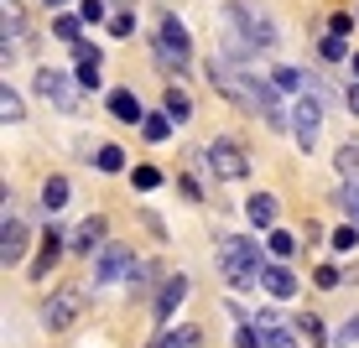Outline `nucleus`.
Listing matches in <instances>:
<instances>
[{"mask_svg":"<svg viewBox=\"0 0 359 348\" xmlns=\"http://www.w3.org/2000/svg\"><path fill=\"white\" fill-rule=\"evenodd\" d=\"M94 167H99V172H126V151H120V146H99Z\"/></svg>","mask_w":359,"mask_h":348,"instance_id":"obj_25","label":"nucleus"},{"mask_svg":"<svg viewBox=\"0 0 359 348\" xmlns=\"http://www.w3.org/2000/svg\"><path fill=\"white\" fill-rule=\"evenodd\" d=\"M333 250H354V244H359V229H354V223H344V229H333Z\"/></svg>","mask_w":359,"mask_h":348,"instance_id":"obj_31","label":"nucleus"},{"mask_svg":"<svg viewBox=\"0 0 359 348\" xmlns=\"http://www.w3.org/2000/svg\"><path fill=\"white\" fill-rule=\"evenodd\" d=\"M344 104H349L354 115H359V83H349V94H344Z\"/></svg>","mask_w":359,"mask_h":348,"instance_id":"obj_38","label":"nucleus"},{"mask_svg":"<svg viewBox=\"0 0 359 348\" xmlns=\"http://www.w3.org/2000/svg\"><path fill=\"white\" fill-rule=\"evenodd\" d=\"M349 68H354V78H359V53H354V57H349Z\"/></svg>","mask_w":359,"mask_h":348,"instance_id":"obj_40","label":"nucleus"},{"mask_svg":"<svg viewBox=\"0 0 359 348\" xmlns=\"http://www.w3.org/2000/svg\"><path fill=\"white\" fill-rule=\"evenodd\" d=\"M266 250H271V255H276V260H287V255L297 250V239H292V234H287V229H271V234H266Z\"/></svg>","mask_w":359,"mask_h":348,"instance_id":"obj_26","label":"nucleus"},{"mask_svg":"<svg viewBox=\"0 0 359 348\" xmlns=\"http://www.w3.org/2000/svg\"><path fill=\"white\" fill-rule=\"evenodd\" d=\"M234 348H266V343H261V333H255V328H240V338H234Z\"/></svg>","mask_w":359,"mask_h":348,"instance_id":"obj_36","label":"nucleus"},{"mask_svg":"<svg viewBox=\"0 0 359 348\" xmlns=\"http://www.w3.org/2000/svg\"><path fill=\"white\" fill-rule=\"evenodd\" d=\"M193 57V42H188V27L177 16H162V32H156V63L167 73H182Z\"/></svg>","mask_w":359,"mask_h":348,"instance_id":"obj_3","label":"nucleus"},{"mask_svg":"<svg viewBox=\"0 0 359 348\" xmlns=\"http://www.w3.org/2000/svg\"><path fill=\"white\" fill-rule=\"evenodd\" d=\"M203 161H208V172H214L219 182H240L245 172H250V156H245L240 146L229 141V135H219V141H208V151H203Z\"/></svg>","mask_w":359,"mask_h":348,"instance_id":"obj_4","label":"nucleus"},{"mask_svg":"<svg viewBox=\"0 0 359 348\" xmlns=\"http://www.w3.org/2000/svg\"><path fill=\"white\" fill-rule=\"evenodd\" d=\"M344 333H349V338H359V317H349V322H344Z\"/></svg>","mask_w":359,"mask_h":348,"instance_id":"obj_39","label":"nucleus"},{"mask_svg":"<svg viewBox=\"0 0 359 348\" xmlns=\"http://www.w3.org/2000/svg\"><path fill=\"white\" fill-rule=\"evenodd\" d=\"M73 63H79V73H73V78H79L83 89H99V68H104V53H99V47H89V42H79V47H73Z\"/></svg>","mask_w":359,"mask_h":348,"instance_id":"obj_10","label":"nucleus"},{"mask_svg":"<svg viewBox=\"0 0 359 348\" xmlns=\"http://www.w3.org/2000/svg\"><path fill=\"white\" fill-rule=\"evenodd\" d=\"M208 83H214L219 94L229 99V104H240V109H250V115H261L271 130H287V115H281V104H276V83H266L261 73H245V68H234L229 57H208Z\"/></svg>","mask_w":359,"mask_h":348,"instance_id":"obj_1","label":"nucleus"},{"mask_svg":"<svg viewBox=\"0 0 359 348\" xmlns=\"http://www.w3.org/2000/svg\"><path fill=\"white\" fill-rule=\"evenodd\" d=\"M297 328H302V333H307V338H313V343H328V333H323V317L302 312V317H297Z\"/></svg>","mask_w":359,"mask_h":348,"instance_id":"obj_29","label":"nucleus"},{"mask_svg":"<svg viewBox=\"0 0 359 348\" xmlns=\"http://www.w3.org/2000/svg\"><path fill=\"white\" fill-rule=\"evenodd\" d=\"M79 89H83V83L73 78V73H63V68H42V73H36V94H42L47 104H57L63 115L79 109Z\"/></svg>","mask_w":359,"mask_h":348,"instance_id":"obj_5","label":"nucleus"},{"mask_svg":"<svg viewBox=\"0 0 359 348\" xmlns=\"http://www.w3.org/2000/svg\"><path fill=\"white\" fill-rule=\"evenodd\" d=\"M318 53H323L328 63H344V57H354V53H349V36H323V42H318Z\"/></svg>","mask_w":359,"mask_h":348,"instance_id":"obj_24","label":"nucleus"},{"mask_svg":"<svg viewBox=\"0 0 359 348\" xmlns=\"http://www.w3.org/2000/svg\"><path fill=\"white\" fill-rule=\"evenodd\" d=\"M130 276H135V260H130V250H120V244H104V260H99L94 281H130Z\"/></svg>","mask_w":359,"mask_h":348,"instance_id":"obj_9","label":"nucleus"},{"mask_svg":"<svg viewBox=\"0 0 359 348\" xmlns=\"http://www.w3.org/2000/svg\"><path fill=\"white\" fill-rule=\"evenodd\" d=\"M63 239H68V234H57V229L42 239V255H36V265H32V281H47V276H53L57 255H63Z\"/></svg>","mask_w":359,"mask_h":348,"instance_id":"obj_14","label":"nucleus"},{"mask_svg":"<svg viewBox=\"0 0 359 348\" xmlns=\"http://www.w3.org/2000/svg\"><path fill=\"white\" fill-rule=\"evenodd\" d=\"M68 177H47L42 182V208H47V214H57V208H68Z\"/></svg>","mask_w":359,"mask_h":348,"instance_id":"obj_18","label":"nucleus"},{"mask_svg":"<svg viewBox=\"0 0 359 348\" xmlns=\"http://www.w3.org/2000/svg\"><path fill=\"white\" fill-rule=\"evenodd\" d=\"M146 141H167V135H172V115H167V109H162V115H146Z\"/></svg>","mask_w":359,"mask_h":348,"instance_id":"obj_27","label":"nucleus"},{"mask_svg":"<svg viewBox=\"0 0 359 348\" xmlns=\"http://www.w3.org/2000/svg\"><path fill=\"white\" fill-rule=\"evenodd\" d=\"M104 229H109V223L99 218V214H89V218L79 223V229L68 234V244H73V250H79V255H94L99 244H104Z\"/></svg>","mask_w":359,"mask_h":348,"instance_id":"obj_11","label":"nucleus"},{"mask_svg":"<svg viewBox=\"0 0 359 348\" xmlns=\"http://www.w3.org/2000/svg\"><path fill=\"white\" fill-rule=\"evenodd\" d=\"M130 182H135L141 193H151L156 182H162V172H156V167H135V172H130Z\"/></svg>","mask_w":359,"mask_h":348,"instance_id":"obj_30","label":"nucleus"},{"mask_svg":"<svg viewBox=\"0 0 359 348\" xmlns=\"http://www.w3.org/2000/svg\"><path fill=\"white\" fill-rule=\"evenodd\" d=\"M219 276H224L234 291H250V286H261V276H266L261 244L245 239V234H224V239H219Z\"/></svg>","mask_w":359,"mask_h":348,"instance_id":"obj_2","label":"nucleus"},{"mask_svg":"<svg viewBox=\"0 0 359 348\" xmlns=\"http://www.w3.org/2000/svg\"><path fill=\"white\" fill-rule=\"evenodd\" d=\"M287 115H292V135H297V146L307 151V146L318 141V125H323V104H318L313 94H302V99H297V104L287 109Z\"/></svg>","mask_w":359,"mask_h":348,"instance_id":"obj_7","label":"nucleus"},{"mask_svg":"<svg viewBox=\"0 0 359 348\" xmlns=\"http://www.w3.org/2000/svg\"><path fill=\"white\" fill-rule=\"evenodd\" d=\"M261 343H266V348H297V338H292L287 328H276V333H261Z\"/></svg>","mask_w":359,"mask_h":348,"instance_id":"obj_33","label":"nucleus"},{"mask_svg":"<svg viewBox=\"0 0 359 348\" xmlns=\"http://www.w3.org/2000/svg\"><path fill=\"white\" fill-rule=\"evenodd\" d=\"M79 307H83V296H79V291H57L53 302L42 307V328H47V333H63V328H73Z\"/></svg>","mask_w":359,"mask_h":348,"instance_id":"obj_8","label":"nucleus"},{"mask_svg":"<svg viewBox=\"0 0 359 348\" xmlns=\"http://www.w3.org/2000/svg\"><path fill=\"white\" fill-rule=\"evenodd\" d=\"M109 115H115L120 125H135V120L146 125V109H141V99H135L130 89H115V94H109Z\"/></svg>","mask_w":359,"mask_h":348,"instance_id":"obj_13","label":"nucleus"},{"mask_svg":"<svg viewBox=\"0 0 359 348\" xmlns=\"http://www.w3.org/2000/svg\"><path fill=\"white\" fill-rule=\"evenodd\" d=\"M0 120H6V125H16V120H21V94H11V83L0 89Z\"/></svg>","mask_w":359,"mask_h":348,"instance_id":"obj_28","label":"nucleus"},{"mask_svg":"<svg viewBox=\"0 0 359 348\" xmlns=\"http://www.w3.org/2000/svg\"><path fill=\"white\" fill-rule=\"evenodd\" d=\"M42 6H68V0H42Z\"/></svg>","mask_w":359,"mask_h":348,"instance_id":"obj_41","label":"nucleus"},{"mask_svg":"<svg viewBox=\"0 0 359 348\" xmlns=\"http://www.w3.org/2000/svg\"><path fill=\"white\" fill-rule=\"evenodd\" d=\"M27 244H32V229H27V218L16 214V208H6V223H0V265H21V255H27Z\"/></svg>","mask_w":359,"mask_h":348,"instance_id":"obj_6","label":"nucleus"},{"mask_svg":"<svg viewBox=\"0 0 359 348\" xmlns=\"http://www.w3.org/2000/svg\"><path fill=\"white\" fill-rule=\"evenodd\" d=\"M271 83H276L281 94H307V73H297V68H276Z\"/></svg>","mask_w":359,"mask_h":348,"instance_id":"obj_22","label":"nucleus"},{"mask_svg":"<svg viewBox=\"0 0 359 348\" xmlns=\"http://www.w3.org/2000/svg\"><path fill=\"white\" fill-rule=\"evenodd\" d=\"M349 32H354V16H349V11H339V16L328 21V36H349Z\"/></svg>","mask_w":359,"mask_h":348,"instance_id":"obj_34","label":"nucleus"},{"mask_svg":"<svg viewBox=\"0 0 359 348\" xmlns=\"http://www.w3.org/2000/svg\"><path fill=\"white\" fill-rule=\"evenodd\" d=\"M245 214H250V223L271 229V223H276V197H271V193H255L250 203H245Z\"/></svg>","mask_w":359,"mask_h":348,"instance_id":"obj_17","label":"nucleus"},{"mask_svg":"<svg viewBox=\"0 0 359 348\" xmlns=\"http://www.w3.org/2000/svg\"><path fill=\"white\" fill-rule=\"evenodd\" d=\"M79 32H83V27H79V16H57V21H53V36H57L63 47H79V42H83Z\"/></svg>","mask_w":359,"mask_h":348,"instance_id":"obj_23","label":"nucleus"},{"mask_svg":"<svg viewBox=\"0 0 359 348\" xmlns=\"http://www.w3.org/2000/svg\"><path fill=\"white\" fill-rule=\"evenodd\" d=\"M151 348H203V333H198V328H172V333H162Z\"/></svg>","mask_w":359,"mask_h":348,"instance_id":"obj_19","label":"nucleus"},{"mask_svg":"<svg viewBox=\"0 0 359 348\" xmlns=\"http://www.w3.org/2000/svg\"><path fill=\"white\" fill-rule=\"evenodd\" d=\"M182 296H188V276H167V286H162V296H156V317H172L182 307Z\"/></svg>","mask_w":359,"mask_h":348,"instance_id":"obj_15","label":"nucleus"},{"mask_svg":"<svg viewBox=\"0 0 359 348\" xmlns=\"http://www.w3.org/2000/svg\"><path fill=\"white\" fill-rule=\"evenodd\" d=\"M79 11H83V21H104V0H83Z\"/></svg>","mask_w":359,"mask_h":348,"instance_id":"obj_37","label":"nucleus"},{"mask_svg":"<svg viewBox=\"0 0 359 348\" xmlns=\"http://www.w3.org/2000/svg\"><path fill=\"white\" fill-rule=\"evenodd\" d=\"M333 167H339V177H359V141H339Z\"/></svg>","mask_w":359,"mask_h":348,"instance_id":"obj_20","label":"nucleus"},{"mask_svg":"<svg viewBox=\"0 0 359 348\" xmlns=\"http://www.w3.org/2000/svg\"><path fill=\"white\" fill-rule=\"evenodd\" d=\"M318 286H323V291H333V286H339V270H333V265H318V276H313Z\"/></svg>","mask_w":359,"mask_h":348,"instance_id":"obj_35","label":"nucleus"},{"mask_svg":"<svg viewBox=\"0 0 359 348\" xmlns=\"http://www.w3.org/2000/svg\"><path fill=\"white\" fill-rule=\"evenodd\" d=\"M333 203H339L344 214L354 218V229H359V182H339V193H333Z\"/></svg>","mask_w":359,"mask_h":348,"instance_id":"obj_21","label":"nucleus"},{"mask_svg":"<svg viewBox=\"0 0 359 348\" xmlns=\"http://www.w3.org/2000/svg\"><path fill=\"white\" fill-rule=\"evenodd\" d=\"M109 32L115 36H135V16L130 11H115V16H109Z\"/></svg>","mask_w":359,"mask_h":348,"instance_id":"obj_32","label":"nucleus"},{"mask_svg":"<svg viewBox=\"0 0 359 348\" xmlns=\"http://www.w3.org/2000/svg\"><path fill=\"white\" fill-rule=\"evenodd\" d=\"M261 291H266V296H276V302H292V296H297V276H292L287 265H266Z\"/></svg>","mask_w":359,"mask_h":348,"instance_id":"obj_12","label":"nucleus"},{"mask_svg":"<svg viewBox=\"0 0 359 348\" xmlns=\"http://www.w3.org/2000/svg\"><path fill=\"white\" fill-rule=\"evenodd\" d=\"M162 109L172 115V125H182V120H193V94H188V89H177V83H167Z\"/></svg>","mask_w":359,"mask_h":348,"instance_id":"obj_16","label":"nucleus"}]
</instances>
